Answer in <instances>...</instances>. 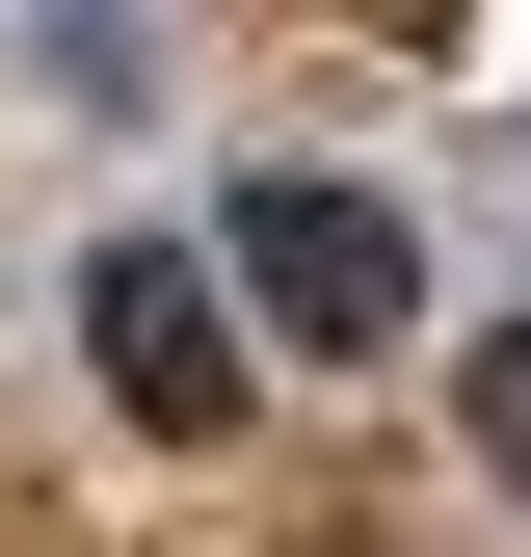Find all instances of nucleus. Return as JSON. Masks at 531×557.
I'll list each match as a JSON object with an SVG mask.
<instances>
[{"label": "nucleus", "instance_id": "1", "mask_svg": "<svg viewBox=\"0 0 531 557\" xmlns=\"http://www.w3.org/2000/svg\"><path fill=\"white\" fill-rule=\"evenodd\" d=\"M213 265H239L266 345H319V372H372V345L425 319V239H398L372 186H319V160H239V186H213Z\"/></svg>", "mask_w": 531, "mask_h": 557}, {"label": "nucleus", "instance_id": "2", "mask_svg": "<svg viewBox=\"0 0 531 557\" xmlns=\"http://www.w3.org/2000/svg\"><path fill=\"white\" fill-rule=\"evenodd\" d=\"M81 345H107V398H133L160 451L239 425V293H213L186 239H107V265H81Z\"/></svg>", "mask_w": 531, "mask_h": 557}, {"label": "nucleus", "instance_id": "3", "mask_svg": "<svg viewBox=\"0 0 531 557\" xmlns=\"http://www.w3.org/2000/svg\"><path fill=\"white\" fill-rule=\"evenodd\" d=\"M452 425H479V451H505V478H531V319H505V345H479V372H452Z\"/></svg>", "mask_w": 531, "mask_h": 557}, {"label": "nucleus", "instance_id": "4", "mask_svg": "<svg viewBox=\"0 0 531 557\" xmlns=\"http://www.w3.org/2000/svg\"><path fill=\"white\" fill-rule=\"evenodd\" d=\"M425 27H452V0H425Z\"/></svg>", "mask_w": 531, "mask_h": 557}]
</instances>
